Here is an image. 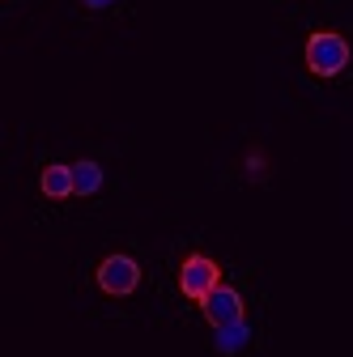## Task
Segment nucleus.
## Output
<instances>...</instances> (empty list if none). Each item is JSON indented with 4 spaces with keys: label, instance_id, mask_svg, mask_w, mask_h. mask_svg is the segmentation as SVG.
I'll list each match as a JSON object with an SVG mask.
<instances>
[{
    "label": "nucleus",
    "instance_id": "1",
    "mask_svg": "<svg viewBox=\"0 0 353 357\" xmlns=\"http://www.w3.org/2000/svg\"><path fill=\"white\" fill-rule=\"evenodd\" d=\"M349 64V38L336 30H315L306 38V68L315 77H336Z\"/></svg>",
    "mask_w": 353,
    "mask_h": 357
},
{
    "label": "nucleus",
    "instance_id": "7",
    "mask_svg": "<svg viewBox=\"0 0 353 357\" xmlns=\"http://www.w3.org/2000/svg\"><path fill=\"white\" fill-rule=\"evenodd\" d=\"M217 332H222V349H234V344L247 340V324H226V328H217Z\"/></svg>",
    "mask_w": 353,
    "mask_h": 357
},
{
    "label": "nucleus",
    "instance_id": "2",
    "mask_svg": "<svg viewBox=\"0 0 353 357\" xmlns=\"http://www.w3.org/2000/svg\"><path fill=\"white\" fill-rule=\"evenodd\" d=\"M217 285H222V264H217L213 255H204V251L183 255V264H179V289H183V298L204 302Z\"/></svg>",
    "mask_w": 353,
    "mask_h": 357
},
{
    "label": "nucleus",
    "instance_id": "4",
    "mask_svg": "<svg viewBox=\"0 0 353 357\" xmlns=\"http://www.w3.org/2000/svg\"><path fill=\"white\" fill-rule=\"evenodd\" d=\"M200 310H204V319L213 324V328H226V324H243V315H247V306H243V294L234 289V285H217L204 302H200Z\"/></svg>",
    "mask_w": 353,
    "mask_h": 357
},
{
    "label": "nucleus",
    "instance_id": "6",
    "mask_svg": "<svg viewBox=\"0 0 353 357\" xmlns=\"http://www.w3.org/2000/svg\"><path fill=\"white\" fill-rule=\"evenodd\" d=\"M73 183H77V196H94L103 188V166L94 158H77L73 162Z\"/></svg>",
    "mask_w": 353,
    "mask_h": 357
},
{
    "label": "nucleus",
    "instance_id": "8",
    "mask_svg": "<svg viewBox=\"0 0 353 357\" xmlns=\"http://www.w3.org/2000/svg\"><path fill=\"white\" fill-rule=\"evenodd\" d=\"M85 5H90V9H98V5H111V0H85Z\"/></svg>",
    "mask_w": 353,
    "mask_h": 357
},
{
    "label": "nucleus",
    "instance_id": "3",
    "mask_svg": "<svg viewBox=\"0 0 353 357\" xmlns=\"http://www.w3.org/2000/svg\"><path fill=\"white\" fill-rule=\"evenodd\" d=\"M94 281H98L103 294H111V298H128V294H137V285H141V264L132 259V255H123V251L103 255Z\"/></svg>",
    "mask_w": 353,
    "mask_h": 357
},
{
    "label": "nucleus",
    "instance_id": "5",
    "mask_svg": "<svg viewBox=\"0 0 353 357\" xmlns=\"http://www.w3.org/2000/svg\"><path fill=\"white\" fill-rule=\"evenodd\" d=\"M38 188H43V196H47V200H68V196H77L73 166H64V162L43 166V174H38Z\"/></svg>",
    "mask_w": 353,
    "mask_h": 357
}]
</instances>
